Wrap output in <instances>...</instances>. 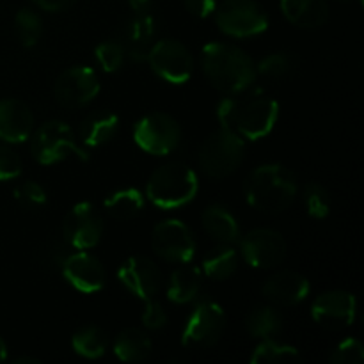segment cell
<instances>
[{
	"instance_id": "31",
	"label": "cell",
	"mask_w": 364,
	"mask_h": 364,
	"mask_svg": "<svg viewBox=\"0 0 364 364\" xmlns=\"http://www.w3.org/2000/svg\"><path fill=\"white\" fill-rule=\"evenodd\" d=\"M14 32H16V38L25 48H32V46L38 45L39 38H41L43 32V21L36 11L23 7L16 13L14 16Z\"/></svg>"
},
{
	"instance_id": "30",
	"label": "cell",
	"mask_w": 364,
	"mask_h": 364,
	"mask_svg": "<svg viewBox=\"0 0 364 364\" xmlns=\"http://www.w3.org/2000/svg\"><path fill=\"white\" fill-rule=\"evenodd\" d=\"M302 359L301 352L287 343L267 338L255 348L251 355V364H279V363H299Z\"/></svg>"
},
{
	"instance_id": "20",
	"label": "cell",
	"mask_w": 364,
	"mask_h": 364,
	"mask_svg": "<svg viewBox=\"0 0 364 364\" xmlns=\"http://www.w3.org/2000/svg\"><path fill=\"white\" fill-rule=\"evenodd\" d=\"M155 18L144 11L137 13V16L132 18L123 31V45L124 52L134 60H146L149 55V50L155 45Z\"/></svg>"
},
{
	"instance_id": "15",
	"label": "cell",
	"mask_w": 364,
	"mask_h": 364,
	"mask_svg": "<svg viewBox=\"0 0 364 364\" xmlns=\"http://www.w3.org/2000/svg\"><path fill=\"white\" fill-rule=\"evenodd\" d=\"M355 297L348 291H326L315 299L311 306V316L320 327L329 331L347 329L355 320Z\"/></svg>"
},
{
	"instance_id": "10",
	"label": "cell",
	"mask_w": 364,
	"mask_h": 364,
	"mask_svg": "<svg viewBox=\"0 0 364 364\" xmlns=\"http://www.w3.org/2000/svg\"><path fill=\"white\" fill-rule=\"evenodd\" d=\"M148 63L155 75L169 84L180 85L191 80L194 73V57L183 43L176 39H160L149 50Z\"/></svg>"
},
{
	"instance_id": "42",
	"label": "cell",
	"mask_w": 364,
	"mask_h": 364,
	"mask_svg": "<svg viewBox=\"0 0 364 364\" xmlns=\"http://www.w3.org/2000/svg\"><path fill=\"white\" fill-rule=\"evenodd\" d=\"M128 2H130L132 9H134L135 13H144V11H148L151 0H128Z\"/></svg>"
},
{
	"instance_id": "34",
	"label": "cell",
	"mask_w": 364,
	"mask_h": 364,
	"mask_svg": "<svg viewBox=\"0 0 364 364\" xmlns=\"http://www.w3.org/2000/svg\"><path fill=\"white\" fill-rule=\"evenodd\" d=\"M124 55H127V52H124L123 45H121V41H116V39L100 43L95 50L96 60H98V64L105 73H114V71L119 70L123 66Z\"/></svg>"
},
{
	"instance_id": "9",
	"label": "cell",
	"mask_w": 364,
	"mask_h": 364,
	"mask_svg": "<svg viewBox=\"0 0 364 364\" xmlns=\"http://www.w3.org/2000/svg\"><path fill=\"white\" fill-rule=\"evenodd\" d=\"M226 329V313L217 302L203 301L192 309L181 333V343L187 348L213 347Z\"/></svg>"
},
{
	"instance_id": "7",
	"label": "cell",
	"mask_w": 364,
	"mask_h": 364,
	"mask_svg": "<svg viewBox=\"0 0 364 364\" xmlns=\"http://www.w3.org/2000/svg\"><path fill=\"white\" fill-rule=\"evenodd\" d=\"M213 13L217 27L231 38H252L269 27V14L255 0H224Z\"/></svg>"
},
{
	"instance_id": "32",
	"label": "cell",
	"mask_w": 364,
	"mask_h": 364,
	"mask_svg": "<svg viewBox=\"0 0 364 364\" xmlns=\"http://www.w3.org/2000/svg\"><path fill=\"white\" fill-rule=\"evenodd\" d=\"M302 199H304L306 212L313 219H326L331 213V196L326 187L320 183H308L302 191Z\"/></svg>"
},
{
	"instance_id": "22",
	"label": "cell",
	"mask_w": 364,
	"mask_h": 364,
	"mask_svg": "<svg viewBox=\"0 0 364 364\" xmlns=\"http://www.w3.org/2000/svg\"><path fill=\"white\" fill-rule=\"evenodd\" d=\"M119 128V117L109 110H100L85 117L80 124V139L89 148H100L112 141Z\"/></svg>"
},
{
	"instance_id": "29",
	"label": "cell",
	"mask_w": 364,
	"mask_h": 364,
	"mask_svg": "<svg viewBox=\"0 0 364 364\" xmlns=\"http://www.w3.org/2000/svg\"><path fill=\"white\" fill-rule=\"evenodd\" d=\"M71 347H73L75 354L82 355V358L98 359L107 352L109 336L100 327L85 326L73 334V338H71Z\"/></svg>"
},
{
	"instance_id": "35",
	"label": "cell",
	"mask_w": 364,
	"mask_h": 364,
	"mask_svg": "<svg viewBox=\"0 0 364 364\" xmlns=\"http://www.w3.org/2000/svg\"><path fill=\"white\" fill-rule=\"evenodd\" d=\"M364 361L363 343L355 338H347L340 341L336 347L331 350L329 363L333 364H359Z\"/></svg>"
},
{
	"instance_id": "17",
	"label": "cell",
	"mask_w": 364,
	"mask_h": 364,
	"mask_svg": "<svg viewBox=\"0 0 364 364\" xmlns=\"http://www.w3.org/2000/svg\"><path fill=\"white\" fill-rule=\"evenodd\" d=\"M117 279L132 295L142 301L159 294L162 287V274L159 267L146 256H132L127 262L121 263L117 270Z\"/></svg>"
},
{
	"instance_id": "38",
	"label": "cell",
	"mask_w": 364,
	"mask_h": 364,
	"mask_svg": "<svg viewBox=\"0 0 364 364\" xmlns=\"http://www.w3.org/2000/svg\"><path fill=\"white\" fill-rule=\"evenodd\" d=\"M21 174V160L9 146L0 144V181L14 180Z\"/></svg>"
},
{
	"instance_id": "16",
	"label": "cell",
	"mask_w": 364,
	"mask_h": 364,
	"mask_svg": "<svg viewBox=\"0 0 364 364\" xmlns=\"http://www.w3.org/2000/svg\"><path fill=\"white\" fill-rule=\"evenodd\" d=\"M60 270H63L64 279L82 294H98L107 283L105 267L96 256L85 251L71 252Z\"/></svg>"
},
{
	"instance_id": "39",
	"label": "cell",
	"mask_w": 364,
	"mask_h": 364,
	"mask_svg": "<svg viewBox=\"0 0 364 364\" xmlns=\"http://www.w3.org/2000/svg\"><path fill=\"white\" fill-rule=\"evenodd\" d=\"M144 302L146 306H144V311H142V323H144V327H148V329L151 331L162 329V327L167 323L166 309L162 308L160 302L153 301V297L146 299Z\"/></svg>"
},
{
	"instance_id": "33",
	"label": "cell",
	"mask_w": 364,
	"mask_h": 364,
	"mask_svg": "<svg viewBox=\"0 0 364 364\" xmlns=\"http://www.w3.org/2000/svg\"><path fill=\"white\" fill-rule=\"evenodd\" d=\"M71 245L63 238H50L38 249V262L45 269H60L71 255Z\"/></svg>"
},
{
	"instance_id": "37",
	"label": "cell",
	"mask_w": 364,
	"mask_h": 364,
	"mask_svg": "<svg viewBox=\"0 0 364 364\" xmlns=\"http://www.w3.org/2000/svg\"><path fill=\"white\" fill-rule=\"evenodd\" d=\"M14 198L28 208H39V206L46 205V192L36 181H23L20 187L14 191Z\"/></svg>"
},
{
	"instance_id": "21",
	"label": "cell",
	"mask_w": 364,
	"mask_h": 364,
	"mask_svg": "<svg viewBox=\"0 0 364 364\" xmlns=\"http://www.w3.org/2000/svg\"><path fill=\"white\" fill-rule=\"evenodd\" d=\"M281 11L291 25L301 28H318L329 20L327 0H281Z\"/></svg>"
},
{
	"instance_id": "4",
	"label": "cell",
	"mask_w": 364,
	"mask_h": 364,
	"mask_svg": "<svg viewBox=\"0 0 364 364\" xmlns=\"http://www.w3.org/2000/svg\"><path fill=\"white\" fill-rule=\"evenodd\" d=\"M199 191L198 174L185 164L169 162L156 167L146 185L148 199L162 210L188 205Z\"/></svg>"
},
{
	"instance_id": "6",
	"label": "cell",
	"mask_w": 364,
	"mask_h": 364,
	"mask_svg": "<svg viewBox=\"0 0 364 364\" xmlns=\"http://www.w3.org/2000/svg\"><path fill=\"white\" fill-rule=\"evenodd\" d=\"M32 156L43 166H53L57 162L75 156L87 162L89 153L78 146L71 127L63 121H46L31 135Z\"/></svg>"
},
{
	"instance_id": "19",
	"label": "cell",
	"mask_w": 364,
	"mask_h": 364,
	"mask_svg": "<svg viewBox=\"0 0 364 364\" xmlns=\"http://www.w3.org/2000/svg\"><path fill=\"white\" fill-rule=\"evenodd\" d=\"M263 295L279 306L301 304L309 295V281L294 270H281L265 281Z\"/></svg>"
},
{
	"instance_id": "1",
	"label": "cell",
	"mask_w": 364,
	"mask_h": 364,
	"mask_svg": "<svg viewBox=\"0 0 364 364\" xmlns=\"http://www.w3.org/2000/svg\"><path fill=\"white\" fill-rule=\"evenodd\" d=\"M217 117L220 127L230 128L244 141H259L276 127L279 103L263 92L247 96L228 95V98L219 103Z\"/></svg>"
},
{
	"instance_id": "13",
	"label": "cell",
	"mask_w": 364,
	"mask_h": 364,
	"mask_svg": "<svg viewBox=\"0 0 364 364\" xmlns=\"http://www.w3.org/2000/svg\"><path fill=\"white\" fill-rule=\"evenodd\" d=\"M57 102L68 109L89 105L100 92V78L89 66H73L63 71L53 85Z\"/></svg>"
},
{
	"instance_id": "44",
	"label": "cell",
	"mask_w": 364,
	"mask_h": 364,
	"mask_svg": "<svg viewBox=\"0 0 364 364\" xmlns=\"http://www.w3.org/2000/svg\"><path fill=\"white\" fill-rule=\"evenodd\" d=\"M23 363L39 364V359H36V358H20V359H16V364H23Z\"/></svg>"
},
{
	"instance_id": "3",
	"label": "cell",
	"mask_w": 364,
	"mask_h": 364,
	"mask_svg": "<svg viewBox=\"0 0 364 364\" xmlns=\"http://www.w3.org/2000/svg\"><path fill=\"white\" fill-rule=\"evenodd\" d=\"M297 176L281 164L256 167L245 181V199L263 213L284 212L297 198Z\"/></svg>"
},
{
	"instance_id": "27",
	"label": "cell",
	"mask_w": 364,
	"mask_h": 364,
	"mask_svg": "<svg viewBox=\"0 0 364 364\" xmlns=\"http://www.w3.org/2000/svg\"><path fill=\"white\" fill-rule=\"evenodd\" d=\"M283 318L272 306H258L245 316V329L256 340H267L279 334Z\"/></svg>"
},
{
	"instance_id": "8",
	"label": "cell",
	"mask_w": 364,
	"mask_h": 364,
	"mask_svg": "<svg viewBox=\"0 0 364 364\" xmlns=\"http://www.w3.org/2000/svg\"><path fill=\"white\" fill-rule=\"evenodd\" d=\"M181 139V128L174 117L166 112H151L137 121L134 141L142 151L164 156L176 149Z\"/></svg>"
},
{
	"instance_id": "2",
	"label": "cell",
	"mask_w": 364,
	"mask_h": 364,
	"mask_svg": "<svg viewBox=\"0 0 364 364\" xmlns=\"http://www.w3.org/2000/svg\"><path fill=\"white\" fill-rule=\"evenodd\" d=\"M201 66L210 84L223 95L247 91L258 77L252 57L228 43H208L203 46Z\"/></svg>"
},
{
	"instance_id": "40",
	"label": "cell",
	"mask_w": 364,
	"mask_h": 364,
	"mask_svg": "<svg viewBox=\"0 0 364 364\" xmlns=\"http://www.w3.org/2000/svg\"><path fill=\"white\" fill-rule=\"evenodd\" d=\"M188 13L196 18H208L215 11L217 0H183Z\"/></svg>"
},
{
	"instance_id": "14",
	"label": "cell",
	"mask_w": 364,
	"mask_h": 364,
	"mask_svg": "<svg viewBox=\"0 0 364 364\" xmlns=\"http://www.w3.org/2000/svg\"><path fill=\"white\" fill-rule=\"evenodd\" d=\"M103 235V219L91 203H78L68 212L63 224V237L71 249L87 251L98 245Z\"/></svg>"
},
{
	"instance_id": "23",
	"label": "cell",
	"mask_w": 364,
	"mask_h": 364,
	"mask_svg": "<svg viewBox=\"0 0 364 364\" xmlns=\"http://www.w3.org/2000/svg\"><path fill=\"white\" fill-rule=\"evenodd\" d=\"M203 226L219 244H233L240 238V226L228 208L220 205H212L203 212Z\"/></svg>"
},
{
	"instance_id": "12",
	"label": "cell",
	"mask_w": 364,
	"mask_h": 364,
	"mask_svg": "<svg viewBox=\"0 0 364 364\" xmlns=\"http://www.w3.org/2000/svg\"><path fill=\"white\" fill-rule=\"evenodd\" d=\"M238 240L242 258L255 269H274L287 258V242L283 235L270 228L252 230Z\"/></svg>"
},
{
	"instance_id": "5",
	"label": "cell",
	"mask_w": 364,
	"mask_h": 364,
	"mask_svg": "<svg viewBox=\"0 0 364 364\" xmlns=\"http://www.w3.org/2000/svg\"><path fill=\"white\" fill-rule=\"evenodd\" d=\"M245 155V141L230 128L220 127L199 148V167L210 178H226L240 167Z\"/></svg>"
},
{
	"instance_id": "11",
	"label": "cell",
	"mask_w": 364,
	"mask_h": 364,
	"mask_svg": "<svg viewBox=\"0 0 364 364\" xmlns=\"http://www.w3.org/2000/svg\"><path fill=\"white\" fill-rule=\"evenodd\" d=\"M151 247L166 262L188 263L196 255V238L181 220H162L151 233Z\"/></svg>"
},
{
	"instance_id": "26",
	"label": "cell",
	"mask_w": 364,
	"mask_h": 364,
	"mask_svg": "<svg viewBox=\"0 0 364 364\" xmlns=\"http://www.w3.org/2000/svg\"><path fill=\"white\" fill-rule=\"evenodd\" d=\"M238 269V255L230 244H219L205 256L203 270L215 281H224L233 276Z\"/></svg>"
},
{
	"instance_id": "24",
	"label": "cell",
	"mask_w": 364,
	"mask_h": 364,
	"mask_svg": "<svg viewBox=\"0 0 364 364\" xmlns=\"http://www.w3.org/2000/svg\"><path fill=\"white\" fill-rule=\"evenodd\" d=\"M151 350L153 343L149 336L137 327H128L114 340V354L124 363L146 361L151 355Z\"/></svg>"
},
{
	"instance_id": "25",
	"label": "cell",
	"mask_w": 364,
	"mask_h": 364,
	"mask_svg": "<svg viewBox=\"0 0 364 364\" xmlns=\"http://www.w3.org/2000/svg\"><path fill=\"white\" fill-rule=\"evenodd\" d=\"M203 284V274L198 267H180L171 276L167 284V297L174 304H187L198 297Z\"/></svg>"
},
{
	"instance_id": "41",
	"label": "cell",
	"mask_w": 364,
	"mask_h": 364,
	"mask_svg": "<svg viewBox=\"0 0 364 364\" xmlns=\"http://www.w3.org/2000/svg\"><path fill=\"white\" fill-rule=\"evenodd\" d=\"M32 2L48 13H60V11L70 9L77 0H32Z\"/></svg>"
},
{
	"instance_id": "36",
	"label": "cell",
	"mask_w": 364,
	"mask_h": 364,
	"mask_svg": "<svg viewBox=\"0 0 364 364\" xmlns=\"http://www.w3.org/2000/svg\"><path fill=\"white\" fill-rule=\"evenodd\" d=\"M291 68H294V59L288 53H270L265 59L259 60L256 64V71L258 75H263V77L269 78H279L284 77L287 73H290Z\"/></svg>"
},
{
	"instance_id": "43",
	"label": "cell",
	"mask_w": 364,
	"mask_h": 364,
	"mask_svg": "<svg viewBox=\"0 0 364 364\" xmlns=\"http://www.w3.org/2000/svg\"><path fill=\"white\" fill-rule=\"evenodd\" d=\"M7 359V345L6 341L2 340V336H0V363L6 361Z\"/></svg>"
},
{
	"instance_id": "28",
	"label": "cell",
	"mask_w": 364,
	"mask_h": 364,
	"mask_svg": "<svg viewBox=\"0 0 364 364\" xmlns=\"http://www.w3.org/2000/svg\"><path fill=\"white\" fill-rule=\"evenodd\" d=\"M103 206L114 219L130 220L137 217L144 208V196L137 188H121V191L109 196Z\"/></svg>"
},
{
	"instance_id": "18",
	"label": "cell",
	"mask_w": 364,
	"mask_h": 364,
	"mask_svg": "<svg viewBox=\"0 0 364 364\" xmlns=\"http://www.w3.org/2000/svg\"><path fill=\"white\" fill-rule=\"evenodd\" d=\"M34 132L31 107L16 98L0 100V139L9 144L25 142Z\"/></svg>"
}]
</instances>
